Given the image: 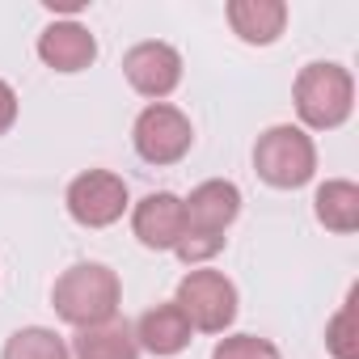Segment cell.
<instances>
[{"label": "cell", "mask_w": 359, "mask_h": 359, "mask_svg": "<svg viewBox=\"0 0 359 359\" xmlns=\"http://www.w3.org/2000/svg\"><path fill=\"white\" fill-rule=\"evenodd\" d=\"M68 216L81 224V229H110L123 220V212L131 208V195H127V182L110 169H85L68 182Z\"/></svg>", "instance_id": "7"}, {"label": "cell", "mask_w": 359, "mask_h": 359, "mask_svg": "<svg viewBox=\"0 0 359 359\" xmlns=\"http://www.w3.org/2000/svg\"><path fill=\"white\" fill-rule=\"evenodd\" d=\"M229 26L241 43L250 47H271L283 26H287V5L283 0H229Z\"/></svg>", "instance_id": "12"}, {"label": "cell", "mask_w": 359, "mask_h": 359, "mask_svg": "<svg viewBox=\"0 0 359 359\" xmlns=\"http://www.w3.org/2000/svg\"><path fill=\"white\" fill-rule=\"evenodd\" d=\"M182 208H187V233L173 254L191 266H203L224 250V233L241 216V191L224 177H212V182H199L191 191V199H182Z\"/></svg>", "instance_id": "1"}, {"label": "cell", "mask_w": 359, "mask_h": 359, "mask_svg": "<svg viewBox=\"0 0 359 359\" xmlns=\"http://www.w3.org/2000/svg\"><path fill=\"white\" fill-rule=\"evenodd\" d=\"M72 355H76V359H140V342H135V330H131L127 321L110 317V321H102V325L76 330Z\"/></svg>", "instance_id": "13"}, {"label": "cell", "mask_w": 359, "mask_h": 359, "mask_svg": "<svg viewBox=\"0 0 359 359\" xmlns=\"http://www.w3.org/2000/svg\"><path fill=\"white\" fill-rule=\"evenodd\" d=\"M123 76L127 85L140 93V97H169L177 85H182V55H177L169 43H135L127 55H123Z\"/></svg>", "instance_id": "8"}, {"label": "cell", "mask_w": 359, "mask_h": 359, "mask_svg": "<svg viewBox=\"0 0 359 359\" xmlns=\"http://www.w3.org/2000/svg\"><path fill=\"white\" fill-rule=\"evenodd\" d=\"M173 304L182 309V317L191 321V330L199 334H224L237 321V283L224 271L212 266H191L177 283Z\"/></svg>", "instance_id": "5"}, {"label": "cell", "mask_w": 359, "mask_h": 359, "mask_svg": "<svg viewBox=\"0 0 359 359\" xmlns=\"http://www.w3.org/2000/svg\"><path fill=\"white\" fill-rule=\"evenodd\" d=\"M131 144H135L140 161H148V165H177V161L191 152V144H195V127H191V118L177 110V106L148 102L135 114Z\"/></svg>", "instance_id": "6"}, {"label": "cell", "mask_w": 359, "mask_h": 359, "mask_svg": "<svg viewBox=\"0 0 359 359\" xmlns=\"http://www.w3.org/2000/svg\"><path fill=\"white\" fill-rule=\"evenodd\" d=\"M313 216L330 233H355L359 229V187L346 177H330L313 195Z\"/></svg>", "instance_id": "14"}, {"label": "cell", "mask_w": 359, "mask_h": 359, "mask_svg": "<svg viewBox=\"0 0 359 359\" xmlns=\"http://www.w3.org/2000/svg\"><path fill=\"white\" fill-rule=\"evenodd\" d=\"M292 102L304 127L334 131L355 110V81L342 64H304L292 85Z\"/></svg>", "instance_id": "3"}, {"label": "cell", "mask_w": 359, "mask_h": 359, "mask_svg": "<svg viewBox=\"0 0 359 359\" xmlns=\"http://www.w3.org/2000/svg\"><path fill=\"white\" fill-rule=\"evenodd\" d=\"M13 123H18V93H13V85L0 81V135H5Z\"/></svg>", "instance_id": "18"}, {"label": "cell", "mask_w": 359, "mask_h": 359, "mask_svg": "<svg viewBox=\"0 0 359 359\" xmlns=\"http://www.w3.org/2000/svg\"><path fill=\"white\" fill-rule=\"evenodd\" d=\"M135 342H140V351H148V355H156V359H169V355H182L187 346H191V321L182 317V309H177L173 300L169 304H156V309H148L135 325Z\"/></svg>", "instance_id": "11"}, {"label": "cell", "mask_w": 359, "mask_h": 359, "mask_svg": "<svg viewBox=\"0 0 359 359\" xmlns=\"http://www.w3.org/2000/svg\"><path fill=\"white\" fill-rule=\"evenodd\" d=\"M212 359H283L279 346L271 338H258V334H229L216 342Z\"/></svg>", "instance_id": "17"}, {"label": "cell", "mask_w": 359, "mask_h": 359, "mask_svg": "<svg viewBox=\"0 0 359 359\" xmlns=\"http://www.w3.org/2000/svg\"><path fill=\"white\" fill-rule=\"evenodd\" d=\"M131 233L140 237L144 250H177L187 233V208L169 191H152L135 203L131 212Z\"/></svg>", "instance_id": "9"}, {"label": "cell", "mask_w": 359, "mask_h": 359, "mask_svg": "<svg viewBox=\"0 0 359 359\" xmlns=\"http://www.w3.org/2000/svg\"><path fill=\"white\" fill-rule=\"evenodd\" d=\"M355 304H359V287H351L346 304L334 313V321L325 325V346L334 359H359V321H355Z\"/></svg>", "instance_id": "16"}, {"label": "cell", "mask_w": 359, "mask_h": 359, "mask_svg": "<svg viewBox=\"0 0 359 359\" xmlns=\"http://www.w3.org/2000/svg\"><path fill=\"white\" fill-rule=\"evenodd\" d=\"M254 169L275 191H300L317 173V144L304 127H292V123L266 127L254 144Z\"/></svg>", "instance_id": "4"}, {"label": "cell", "mask_w": 359, "mask_h": 359, "mask_svg": "<svg viewBox=\"0 0 359 359\" xmlns=\"http://www.w3.org/2000/svg\"><path fill=\"white\" fill-rule=\"evenodd\" d=\"M39 60L51 72H85L97 60V39L81 22H51L39 34Z\"/></svg>", "instance_id": "10"}, {"label": "cell", "mask_w": 359, "mask_h": 359, "mask_svg": "<svg viewBox=\"0 0 359 359\" xmlns=\"http://www.w3.org/2000/svg\"><path fill=\"white\" fill-rule=\"evenodd\" d=\"M118 300H123V283L102 262H76V266H68L55 279V292H51L55 313L68 325H76V330H89V325H102V321L118 317Z\"/></svg>", "instance_id": "2"}, {"label": "cell", "mask_w": 359, "mask_h": 359, "mask_svg": "<svg viewBox=\"0 0 359 359\" xmlns=\"http://www.w3.org/2000/svg\"><path fill=\"white\" fill-rule=\"evenodd\" d=\"M0 359H72V351H68V342H64L55 330H47V325H26V330H18V334L5 342Z\"/></svg>", "instance_id": "15"}]
</instances>
